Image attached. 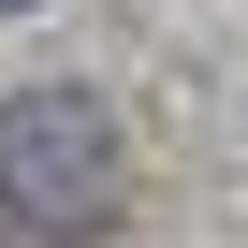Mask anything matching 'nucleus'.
Masks as SVG:
<instances>
[{"label":"nucleus","instance_id":"f257e3e1","mask_svg":"<svg viewBox=\"0 0 248 248\" xmlns=\"http://www.w3.org/2000/svg\"><path fill=\"white\" fill-rule=\"evenodd\" d=\"M102 219H117V117L88 88H15L0 102V233L88 248Z\"/></svg>","mask_w":248,"mask_h":248},{"label":"nucleus","instance_id":"f03ea898","mask_svg":"<svg viewBox=\"0 0 248 248\" xmlns=\"http://www.w3.org/2000/svg\"><path fill=\"white\" fill-rule=\"evenodd\" d=\"M0 15H15V0H0Z\"/></svg>","mask_w":248,"mask_h":248}]
</instances>
